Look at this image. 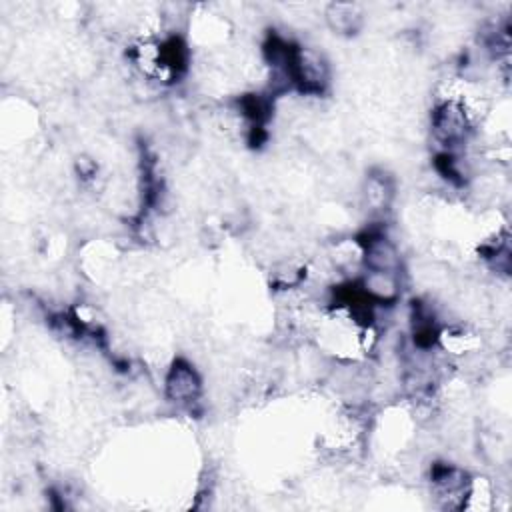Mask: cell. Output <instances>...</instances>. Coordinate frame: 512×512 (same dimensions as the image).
<instances>
[{
  "mask_svg": "<svg viewBox=\"0 0 512 512\" xmlns=\"http://www.w3.org/2000/svg\"><path fill=\"white\" fill-rule=\"evenodd\" d=\"M202 390V382L194 366L186 360H176L166 374V396L178 406H192Z\"/></svg>",
  "mask_w": 512,
  "mask_h": 512,
  "instance_id": "6da1fadb",
  "label": "cell"
}]
</instances>
